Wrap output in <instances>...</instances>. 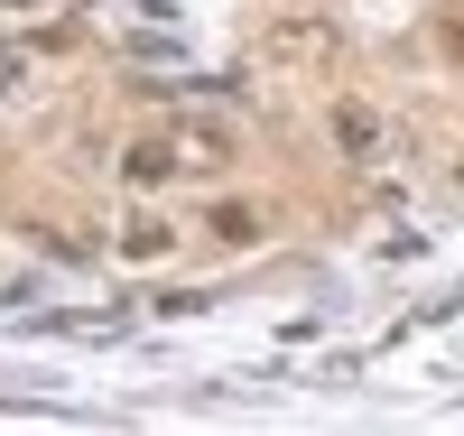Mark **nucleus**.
<instances>
[{
	"label": "nucleus",
	"instance_id": "f257e3e1",
	"mask_svg": "<svg viewBox=\"0 0 464 436\" xmlns=\"http://www.w3.org/2000/svg\"><path fill=\"white\" fill-rule=\"evenodd\" d=\"M223 158H232V131H214V121L177 131V168H223Z\"/></svg>",
	"mask_w": 464,
	"mask_h": 436
},
{
	"label": "nucleus",
	"instance_id": "f03ea898",
	"mask_svg": "<svg viewBox=\"0 0 464 436\" xmlns=\"http://www.w3.org/2000/svg\"><path fill=\"white\" fill-rule=\"evenodd\" d=\"M168 168H177V140H140V149L121 158V177H130V186H159Z\"/></svg>",
	"mask_w": 464,
	"mask_h": 436
},
{
	"label": "nucleus",
	"instance_id": "7ed1b4c3",
	"mask_svg": "<svg viewBox=\"0 0 464 436\" xmlns=\"http://www.w3.org/2000/svg\"><path fill=\"white\" fill-rule=\"evenodd\" d=\"M334 140H343V149H381V121H372L362 102H343V111H334Z\"/></svg>",
	"mask_w": 464,
	"mask_h": 436
},
{
	"label": "nucleus",
	"instance_id": "20e7f679",
	"mask_svg": "<svg viewBox=\"0 0 464 436\" xmlns=\"http://www.w3.org/2000/svg\"><path fill=\"white\" fill-rule=\"evenodd\" d=\"M168 242H177V232H168V223H149V214H140V223L121 232V251H130V260H159Z\"/></svg>",
	"mask_w": 464,
	"mask_h": 436
},
{
	"label": "nucleus",
	"instance_id": "39448f33",
	"mask_svg": "<svg viewBox=\"0 0 464 436\" xmlns=\"http://www.w3.org/2000/svg\"><path fill=\"white\" fill-rule=\"evenodd\" d=\"M214 232H223V242H260V223H251L242 205H223V214H214Z\"/></svg>",
	"mask_w": 464,
	"mask_h": 436
},
{
	"label": "nucleus",
	"instance_id": "423d86ee",
	"mask_svg": "<svg viewBox=\"0 0 464 436\" xmlns=\"http://www.w3.org/2000/svg\"><path fill=\"white\" fill-rule=\"evenodd\" d=\"M10 10H28V0H10Z\"/></svg>",
	"mask_w": 464,
	"mask_h": 436
}]
</instances>
